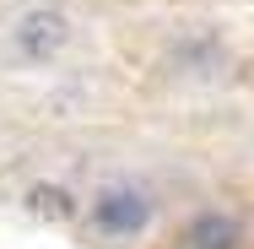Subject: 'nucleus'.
I'll use <instances>...</instances> for the list:
<instances>
[{
    "label": "nucleus",
    "instance_id": "1",
    "mask_svg": "<svg viewBox=\"0 0 254 249\" xmlns=\"http://www.w3.org/2000/svg\"><path fill=\"white\" fill-rule=\"evenodd\" d=\"M152 217H157V200L135 179H108L87 200V222H92V233H103V239H141L152 228Z\"/></svg>",
    "mask_w": 254,
    "mask_h": 249
},
{
    "label": "nucleus",
    "instance_id": "2",
    "mask_svg": "<svg viewBox=\"0 0 254 249\" xmlns=\"http://www.w3.org/2000/svg\"><path fill=\"white\" fill-rule=\"evenodd\" d=\"M70 38H76V27H70V16H65L60 5H27V11H16V22H11V49L22 54V60H33V65L65 54Z\"/></svg>",
    "mask_w": 254,
    "mask_h": 249
},
{
    "label": "nucleus",
    "instance_id": "3",
    "mask_svg": "<svg viewBox=\"0 0 254 249\" xmlns=\"http://www.w3.org/2000/svg\"><path fill=\"white\" fill-rule=\"evenodd\" d=\"M184 249H244V222L227 211H195L179 233Z\"/></svg>",
    "mask_w": 254,
    "mask_h": 249
},
{
    "label": "nucleus",
    "instance_id": "4",
    "mask_svg": "<svg viewBox=\"0 0 254 249\" xmlns=\"http://www.w3.org/2000/svg\"><path fill=\"white\" fill-rule=\"evenodd\" d=\"M27 206H33V217H49V222L76 217V200L65 195L60 184H33V190H27Z\"/></svg>",
    "mask_w": 254,
    "mask_h": 249
}]
</instances>
